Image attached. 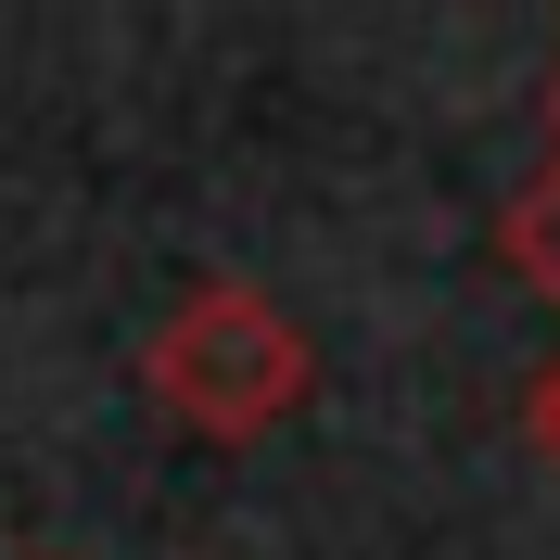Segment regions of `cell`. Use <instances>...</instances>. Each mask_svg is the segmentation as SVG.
<instances>
[{"label": "cell", "mask_w": 560, "mask_h": 560, "mask_svg": "<svg viewBox=\"0 0 560 560\" xmlns=\"http://www.w3.org/2000/svg\"><path fill=\"white\" fill-rule=\"evenodd\" d=\"M306 395H318V345L255 280H191L140 331V408L166 433H191V446H268Z\"/></svg>", "instance_id": "cell-1"}, {"label": "cell", "mask_w": 560, "mask_h": 560, "mask_svg": "<svg viewBox=\"0 0 560 560\" xmlns=\"http://www.w3.org/2000/svg\"><path fill=\"white\" fill-rule=\"evenodd\" d=\"M497 243H510V268L560 306V77H548V153H535V178L510 191V230H497Z\"/></svg>", "instance_id": "cell-2"}, {"label": "cell", "mask_w": 560, "mask_h": 560, "mask_svg": "<svg viewBox=\"0 0 560 560\" xmlns=\"http://www.w3.org/2000/svg\"><path fill=\"white\" fill-rule=\"evenodd\" d=\"M523 433H535V458H548V471H560V357H548V370H535V395H523Z\"/></svg>", "instance_id": "cell-3"}]
</instances>
